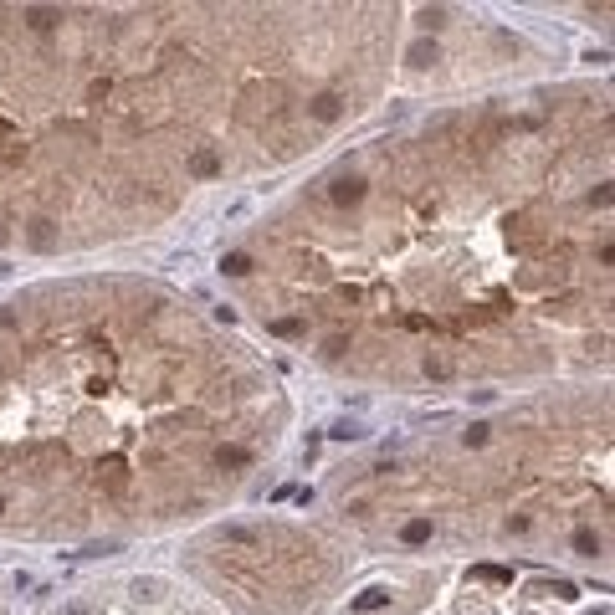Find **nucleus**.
I'll list each match as a JSON object with an SVG mask.
<instances>
[{"mask_svg":"<svg viewBox=\"0 0 615 615\" xmlns=\"http://www.w3.org/2000/svg\"><path fill=\"white\" fill-rule=\"evenodd\" d=\"M221 538H226V543H241V548H256V543H261V538H256L252 529H226Z\"/></svg>","mask_w":615,"mask_h":615,"instance_id":"16","label":"nucleus"},{"mask_svg":"<svg viewBox=\"0 0 615 615\" xmlns=\"http://www.w3.org/2000/svg\"><path fill=\"white\" fill-rule=\"evenodd\" d=\"M215 461H221V467H247L252 451H241V446H221V451H215Z\"/></svg>","mask_w":615,"mask_h":615,"instance_id":"11","label":"nucleus"},{"mask_svg":"<svg viewBox=\"0 0 615 615\" xmlns=\"http://www.w3.org/2000/svg\"><path fill=\"white\" fill-rule=\"evenodd\" d=\"M62 615H93V610H87V605H67V610H62Z\"/></svg>","mask_w":615,"mask_h":615,"instance_id":"21","label":"nucleus"},{"mask_svg":"<svg viewBox=\"0 0 615 615\" xmlns=\"http://www.w3.org/2000/svg\"><path fill=\"white\" fill-rule=\"evenodd\" d=\"M472 575H477V580H492V585H508V580H513V569H502V564H477Z\"/></svg>","mask_w":615,"mask_h":615,"instance_id":"8","label":"nucleus"},{"mask_svg":"<svg viewBox=\"0 0 615 615\" xmlns=\"http://www.w3.org/2000/svg\"><path fill=\"white\" fill-rule=\"evenodd\" d=\"M410 62H415V67H431V62H436V41H415V47H410Z\"/></svg>","mask_w":615,"mask_h":615,"instance_id":"13","label":"nucleus"},{"mask_svg":"<svg viewBox=\"0 0 615 615\" xmlns=\"http://www.w3.org/2000/svg\"><path fill=\"white\" fill-rule=\"evenodd\" d=\"M426 375H431V380H446L451 364H446V359H426Z\"/></svg>","mask_w":615,"mask_h":615,"instance_id":"19","label":"nucleus"},{"mask_svg":"<svg viewBox=\"0 0 615 615\" xmlns=\"http://www.w3.org/2000/svg\"><path fill=\"white\" fill-rule=\"evenodd\" d=\"M267 328H272L277 339H298V334H303V318H272Z\"/></svg>","mask_w":615,"mask_h":615,"instance_id":"10","label":"nucleus"},{"mask_svg":"<svg viewBox=\"0 0 615 615\" xmlns=\"http://www.w3.org/2000/svg\"><path fill=\"white\" fill-rule=\"evenodd\" d=\"M6 272H11V267H6V261H0V277H6Z\"/></svg>","mask_w":615,"mask_h":615,"instance_id":"23","label":"nucleus"},{"mask_svg":"<svg viewBox=\"0 0 615 615\" xmlns=\"http://www.w3.org/2000/svg\"><path fill=\"white\" fill-rule=\"evenodd\" d=\"M487 436H492V426H472L461 441H467V446H487Z\"/></svg>","mask_w":615,"mask_h":615,"instance_id":"18","label":"nucleus"},{"mask_svg":"<svg viewBox=\"0 0 615 615\" xmlns=\"http://www.w3.org/2000/svg\"><path fill=\"white\" fill-rule=\"evenodd\" d=\"M98 482L108 492H128V472L118 467V461H108V467H98Z\"/></svg>","mask_w":615,"mask_h":615,"instance_id":"4","label":"nucleus"},{"mask_svg":"<svg viewBox=\"0 0 615 615\" xmlns=\"http://www.w3.org/2000/svg\"><path fill=\"white\" fill-rule=\"evenodd\" d=\"M308 113H313L318 123H334V118L344 113V98H339V93H318L313 103H308Z\"/></svg>","mask_w":615,"mask_h":615,"instance_id":"1","label":"nucleus"},{"mask_svg":"<svg viewBox=\"0 0 615 615\" xmlns=\"http://www.w3.org/2000/svg\"><path fill=\"white\" fill-rule=\"evenodd\" d=\"M221 267H226L231 277H247V272H252V256H247V252H231V256L221 261Z\"/></svg>","mask_w":615,"mask_h":615,"instance_id":"15","label":"nucleus"},{"mask_svg":"<svg viewBox=\"0 0 615 615\" xmlns=\"http://www.w3.org/2000/svg\"><path fill=\"white\" fill-rule=\"evenodd\" d=\"M538 589L543 595H559V600H575V585L569 580H538Z\"/></svg>","mask_w":615,"mask_h":615,"instance_id":"14","label":"nucleus"},{"mask_svg":"<svg viewBox=\"0 0 615 615\" xmlns=\"http://www.w3.org/2000/svg\"><path fill=\"white\" fill-rule=\"evenodd\" d=\"M400 538H405V543H426V538H431V518H410L405 529H400Z\"/></svg>","mask_w":615,"mask_h":615,"instance_id":"6","label":"nucleus"},{"mask_svg":"<svg viewBox=\"0 0 615 615\" xmlns=\"http://www.w3.org/2000/svg\"><path fill=\"white\" fill-rule=\"evenodd\" d=\"M190 174H201V180L221 174V154H215V149H195V154H190Z\"/></svg>","mask_w":615,"mask_h":615,"instance_id":"3","label":"nucleus"},{"mask_svg":"<svg viewBox=\"0 0 615 615\" xmlns=\"http://www.w3.org/2000/svg\"><path fill=\"white\" fill-rule=\"evenodd\" d=\"M328 436H334V441H359L364 426H359V421H334V426H328Z\"/></svg>","mask_w":615,"mask_h":615,"instance_id":"7","label":"nucleus"},{"mask_svg":"<svg viewBox=\"0 0 615 615\" xmlns=\"http://www.w3.org/2000/svg\"><path fill=\"white\" fill-rule=\"evenodd\" d=\"M0 159L16 164V159H26V149H21V144H6V149H0Z\"/></svg>","mask_w":615,"mask_h":615,"instance_id":"20","label":"nucleus"},{"mask_svg":"<svg viewBox=\"0 0 615 615\" xmlns=\"http://www.w3.org/2000/svg\"><path fill=\"white\" fill-rule=\"evenodd\" d=\"M31 247H36V252H52V247H57L52 221H31Z\"/></svg>","mask_w":615,"mask_h":615,"instance_id":"5","label":"nucleus"},{"mask_svg":"<svg viewBox=\"0 0 615 615\" xmlns=\"http://www.w3.org/2000/svg\"><path fill=\"white\" fill-rule=\"evenodd\" d=\"M334 205H359L364 201V180H354V174H349V180H334Z\"/></svg>","mask_w":615,"mask_h":615,"instance_id":"2","label":"nucleus"},{"mask_svg":"<svg viewBox=\"0 0 615 615\" xmlns=\"http://www.w3.org/2000/svg\"><path fill=\"white\" fill-rule=\"evenodd\" d=\"M26 16H31V26H36V31H52L57 21H62V16H57L52 6H36V11H26Z\"/></svg>","mask_w":615,"mask_h":615,"instance_id":"9","label":"nucleus"},{"mask_svg":"<svg viewBox=\"0 0 615 615\" xmlns=\"http://www.w3.org/2000/svg\"><path fill=\"white\" fill-rule=\"evenodd\" d=\"M575 548L595 559V554H600V538H595V529H575Z\"/></svg>","mask_w":615,"mask_h":615,"instance_id":"12","label":"nucleus"},{"mask_svg":"<svg viewBox=\"0 0 615 615\" xmlns=\"http://www.w3.org/2000/svg\"><path fill=\"white\" fill-rule=\"evenodd\" d=\"M6 241H11V231H6V226H0V247H6Z\"/></svg>","mask_w":615,"mask_h":615,"instance_id":"22","label":"nucleus"},{"mask_svg":"<svg viewBox=\"0 0 615 615\" xmlns=\"http://www.w3.org/2000/svg\"><path fill=\"white\" fill-rule=\"evenodd\" d=\"M0 513H6V497H0Z\"/></svg>","mask_w":615,"mask_h":615,"instance_id":"24","label":"nucleus"},{"mask_svg":"<svg viewBox=\"0 0 615 615\" xmlns=\"http://www.w3.org/2000/svg\"><path fill=\"white\" fill-rule=\"evenodd\" d=\"M390 595H385V589H364V595H359V610H380Z\"/></svg>","mask_w":615,"mask_h":615,"instance_id":"17","label":"nucleus"}]
</instances>
